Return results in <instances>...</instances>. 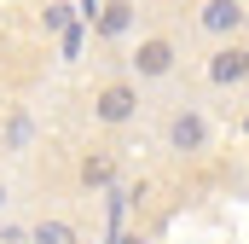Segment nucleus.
Segmentation results:
<instances>
[{"mask_svg":"<svg viewBox=\"0 0 249 244\" xmlns=\"http://www.w3.org/2000/svg\"><path fill=\"white\" fill-rule=\"evenodd\" d=\"M87 111H93L99 128H110V134H116V128H133V122H139L145 93H139V81H133V76H110V81H99V87H93Z\"/></svg>","mask_w":249,"mask_h":244,"instance_id":"nucleus-1","label":"nucleus"},{"mask_svg":"<svg viewBox=\"0 0 249 244\" xmlns=\"http://www.w3.org/2000/svg\"><path fill=\"white\" fill-rule=\"evenodd\" d=\"M214 145V122L203 117L197 105H174L168 122H162V151H174V157H203Z\"/></svg>","mask_w":249,"mask_h":244,"instance_id":"nucleus-2","label":"nucleus"},{"mask_svg":"<svg viewBox=\"0 0 249 244\" xmlns=\"http://www.w3.org/2000/svg\"><path fill=\"white\" fill-rule=\"evenodd\" d=\"M127 70H133V81L139 87H151V81H168L174 70H180V41L174 35H139V47H133V59H127Z\"/></svg>","mask_w":249,"mask_h":244,"instance_id":"nucleus-3","label":"nucleus"},{"mask_svg":"<svg viewBox=\"0 0 249 244\" xmlns=\"http://www.w3.org/2000/svg\"><path fill=\"white\" fill-rule=\"evenodd\" d=\"M203 76H209V87H220V93H238L249 87V41H214L209 47V59H203Z\"/></svg>","mask_w":249,"mask_h":244,"instance_id":"nucleus-4","label":"nucleus"},{"mask_svg":"<svg viewBox=\"0 0 249 244\" xmlns=\"http://www.w3.org/2000/svg\"><path fill=\"white\" fill-rule=\"evenodd\" d=\"M191 23H197V35H209V41H238L249 29V0H197Z\"/></svg>","mask_w":249,"mask_h":244,"instance_id":"nucleus-5","label":"nucleus"},{"mask_svg":"<svg viewBox=\"0 0 249 244\" xmlns=\"http://www.w3.org/2000/svg\"><path fill=\"white\" fill-rule=\"evenodd\" d=\"M116 169H122V163H116L110 145H87V151L75 157V186H81V192H110V186H116Z\"/></svg>","mask_w":249,"mask_h":244,"instance_id":"nucleus-6","label":"nucleus"},{"mask_svg":"<svg viewBox=\"0 0 249 244\" xmlns=\"http://www.w3.org/2000/svg\"><path fill=\"white\" fill-rule=\"evenodd\" d=\"M127 29H133V0H105L99 18H93V35L99 41H122Z\"/></svg>","mask_w":249,"mask_h":244,"instance_id":"nucleus-7","label":"nucleus"},{"mask_svg":"<svg viewBox=\"0 0 249 244\" xmlns=\"http://www.w3.org/2000/svg\"><path fill=\"white\" fill-rule=\"evenodd\" d=\"M29 244H87V239H81V227L70 215H41L29 227Z\"/></svg>","mask_w":249,"mask_h":244,"instance_id":"nucleus-8","label":"nucleus"},{"mask_svg":"<svg viewBox=\"0 0 249 244\" xmlns=\"http://www.w3.org/2000/svg\"><path fill=\"white\" fill-rule=\"evenodd\" d=\"M23 145H29V117H23V111H12V122H6V151H12V157H23Z\"/></svg>","mask_w":249,"mask_h":244,"instance_id":"nucleus-9","label":"nucleus"},{"mask_svg":"<svg viewBox=\"0 0 249 244\" xmlns=\"http://www.w3.org/2000/svg\"><path fill=\"white\" fill-rule=\"evenodd\" d=\"M64 23H70V6H64V0H53V6H47V29H53V35H58Z\"/></svg>","mask_w":249,"mask_h":244,"instance_id":"nucleus-10","label":"nucleus"},{"mask_svg":"<svg viewBox=\"0 0 249 244\" xmlns=\"http://www.w3.org/2000/svg\"><path fill=\"white\" fill-rule=\"evenodd\" d=\"M6 198H12V192H6V181H0V209H6Z\"/></svg>","mask_w":249,"mask_h":244,"instance_id":"nucleus-11","label":"nucleus"},{"mask_svg":"<svg viewBox=\"0 0 249 244\" xmlns=\"http://www.w3.org/2000/svg\"><path fill=\"white\" fill-rule=\"evenodd\" d=\"M244 128H249V122H244Z\"/></svg>","mask_w":249,"mask_h":244,"instance_id":"nucleus-12","label":"nucleus"}]
</instances>
